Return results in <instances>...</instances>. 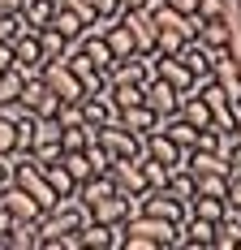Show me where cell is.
Segmentation results:
<instances>
[{
  "label": "cell",
  "mask_w": 241,
  "mask_h": 250,
  "mask_svg": "<svg viewBox=\"0 0 241 250\" xmlns=\"http://www.w3.org/2000/svg\"><path fill=\"white\" fill-rule=\"evenodd\" d=\"M228 4L224 0H198V18H224Z\"/></svg>",
  "instance_id": "f546056e"
},
{
  "label": "cell",
  "mask_w": 241,
  "mask_h": 250,
  "mask_svg": "<svg viewBox=\"0 0 241 250\" xmlns=\"http://www.w3.org/2000/svg\"><path fill=\"white\" fill-rule=\"evenodd\" d=\"M0 155H18V125H13V117L0 108Z\"/></svg>",
  "instance_id": "d4e9b609"
},
{
  "label": "cell",
  "mask_w": 241,
  "mask_h": 250,
  "mask_svg": "<svg viewBox=\"0 0 241 250\" xmlns=\"http://www.w3.org/2000/svg\"><path fill=\"white\" fill-rule=\"evenodd\" d=\"M91 9L99 18H120V0H91Z\"/></svg>",
  "instance_id": "4dcf8cb0"
},
{
  "label": "cell",
  "mask_w": 241,
  "mask_h": 250,
  "mask_svg": "<svg viewBox=\"0 0 241 250\" xmlns=\"http://www.w3.org/2000/svg\"><path fill=\"white\" fill-rule=\"evenodd\" d=\"M39 48H43V61H65V52H69L73 43L48 26V30H39Z\"/></svg>",
  "instance_id": "603a6c76"
},
{
  "label": "cell",
  "mask_w": 241,
  "mask_h": 250,
  "mask_svg": "<svg viewBox=\"0 0 241 250\" xmlns=\"http://www.w3.org/2000/svg\"><path fill=\"white\" fill-rule=\"evenodd\" d=\"M13 69V43H0V74Z\"/></svg>",
  "instance_id": "d6a6232c"
},
{
  "label": "cell",
  "mask_w": 241,
  "mask_h": 250,
  "mask_svg": "<svg viewBox=\"0 0 241 250\" xmlns=\"http://www.w3.org/2000/svg\"><path fill=\"white\" fill-rule=\"evenodd\" d=\"M233 138L241 143V108H237V117H233Z\"/></svg>",
  "instance_id": "74e56055"
},
{
  "label": "cell",
  "mask_w": 241,
  "mask_h": 250,
  "mask_svg": "<svg viewBox=\"0 0 241 250\" xmlns=\"http://www.w3.org/2000/svg\"><path fill=\"white\" fill-rule=\"evenodd\" d=\"M168 9H177L181 18H198V0H164Z\"/></svg>",
  "instance_id": "1f68e13d"
},
{
  "label": "cell",
  "mask_w": 241,
  "mask_h": 250,
  "mask_svg": "<svg viewBox=\"0 0 241 250\" xmlns=\"http://www.w3.org/2000/svg\"><path fill=\"white\" fill-rule=\"evenodd\" d=\"M125 9H146V0H120V13Z\"/></svg>",
  "instance_id": "8d00e7d4"
},
{
  "label": "cell",
  "mask_w": 241,
  "mask_h": 250,
  "mask_svg": "<svg viewBox=\"0 0 241 250\" xmlns=\"http://www.w3.org/2000/svg\"><path fill=\"white\" fill-rule=\"evenodd\" d=\"M142 104L155 112V117H160V121H164V117H172V112H177V104H181V91L155 74V78H146V86H142Z\"/></svg>",
  "instance_id": "7a4b0ae2"
},
{
  "label": "cell",
  "mask_w": 241,
  "mask_h": 250,
  "mask_svg": "<svg viewBox=\"0 0 241 250\" xmlns=\"http://www.w3.org/2000/svg\"><path fill=\"white\" fill-rule=\"evenodd\" d=\"M48 61H43V48H39V30H22L18 39H13V69H22L26 78L39 74Z\"/></svg>",
  "instance_id": "8992f818"
},
{
  "label": "cell",
  "mask_w": 241,
  "mask_h": 250,
  "mask_svg": "<svg viewBox=\"0 0 241 250\" xmlns=\"http://www.w3.org/2000/svg\"><path fill=\"white\" fill-rule=\"evenodd\" d=\"M22 4H26V0H0V13H18Z\"/></svg>",
  "instance_id": "d590c367"
},
{
  "label": "cell",
  "mask_w": 241,
  "mask_h": 250,
  "mask_svg": "<svg viewBox=\"0 0 241 250\" xmlns=\"http://www.w3.org/2000/svg\"><path fill=\"white\" fill-rule=\"evenodd\" d=\"M95 138L108 147V155H112V160H142V134H134L129 125H120V121L99 125Z\"/></svg>",
  "instance_id": "6da1fadb"
},
{
  "label": "cell",
  "mask_w": 241,
  "mask_h": 250,
  "mask_svg": "<svg viewBox=\"0 0 241 250\" xmlns=\"http://www.w3.org/2000/svg\"><path fill=\"white\" fill-rule=\"evenodd\" d=\"M82 121L86 125H112L117 121V104H112V95L108 91H95V95H82Z\"/></svg>",
  "instance_id": "9c48e42d"
},
{
  "label": "cell",
  "mask_w": 241,
  "mask_h": 250,
  "mask_svg": "<svg viewBox=\"0 0 241 250\" xmlns=\"http://www.w3.org/2000/svg\"><path fill=\"white\" fill-rule=\"evenodd\" d=\"M108 194H117V181H112V173H95L91 181H82V186H78V199L86 203V207H95V203L108 199Z\"/></svg>",
  "instance_id": "2e32d148"
},
{
  "label": "cell",
  "mask_w": 241,
  "mask_h": 250,
  "mask_svg": "<svg viewBox=\"0 0 241 250\" xmlns=\"http://www.w3.org/2000/svg\"><path fill=\"white\" fill-rule=\"evenodd\" d=\"M60 160H65V168H69V177L78 181V186L95 177V168H91V160H86V151H65Z\"/></svg>",
  "instance_id": "cb8c5ba5"
},
{
  "label": "cell",
  "mask_w": 241,
  "mask_h": 250,
  "mask_svg": "<svg viewBox=\"0 0 241 250\" xmlns=\"http://www.w3.org/2000/svg\"><path fill=\"white\" fill-rule=\"evenodd\" d=\"M22 13H0V43H13L18 35H22Z\"/></svg>",
  "instance_id": "83f0119b"
},
{
  "label": "cell",
  "mask_w": 241,
  "mask_h": 250,
  "mask_svg": "<svg viewBox=\"0 0 241 250\" xmlns=\"http://www.w3.org/2000/svg\"><path fill=\"white\" fill-rule=\"evenodd\" d=\"M9 177H13V160H9V155H0V186H4Z\"/></svg>",
  "instance_id": "e575fe53"
},
{
  "label": "cell",
  "mask_w": 241,
  "mask_h": 250,
  "mask_svg": "<svg viewBox=\"0 0 241 250\" xmlns=\"http://www.w3.org/2000/svg\"><path fill=\"white\" fill-rule=\"evenodd\" d=\"M52 9H56L52 0H26V4L18 9V13H22V26H26V30H48V22H52Z\"/></svg>",
  "instance_id": "ac0fdd59"
},
{
  "label": "cell",
  "mask_w": 241,
  "mask_h": 250,
  "mask_svg": "<svg viewBox=\"0 0 241 250\" xmlns=\"http://www.w3.org/2000/svg\"><path fill=\"white\" fill-rule=\"evenodd\" d=\"M181 61H185V69H190L194 78H207L211 74V48L202 43V39H185V48L177 52Z\"/></svg>",
  "instance_id": "4fadbf2b"
},
{
  "label": "cell",
  "mask_w": 241,
  "mask_h": 250,
  "mask_svg": "<svg viewBox=\"0 0 241 250\" xmlns=\"http://www.w3.org/2000/svg\"><path fill=\"white\" fill-rule=\"evenodd\" d=\"M112 181H117L120 194H146V173H142V160H112Z\"/></svg>",
  "instance_id": "52a82bcc"
},
{
  "label": "cell",
  "mask_w": 241,
  "mask_h": 250,
  "mask_svg": "<svg viewBox=\"0 0 241 250\" xmlns=\"http://www.w3.org/2000/svg\"><path fill=\"white\" fill-rule=\"evenodd\" d=\"M177 117H185V121H190L194 129H207V125H211V108H207V104H202V95H198V82H194L190 91H181Z\"/></svg>",
  "instance_id": "7c38bea8"
},
{
  "label": "cell",
  "mask_w": 241,
  "mask_h": 250,
  "mask_svg": "<svg viewBox=\"0 0 241 250\" xmlns=\"http://www.w3.org/2000/svg\"><path fill=\"white\" fill-rule=\"evenodd\" d=\"M155 74L164 78V82H172L177 91H190L194 82H198V78L185 69V61H181V56H164V52H155Z\"/></svg>",
  "instance_id": "30bf717a"
},
{
  "label": "cell",
  "mask_w": 241,
  "mask_h": 250,
  "mask_svg": "<svg viewBox=\"0 0 241 250\" xmlns=\"http://www.w3.org/2000/svg\"><path fill=\"white\" fill-rule=\"evenodd\" d=\"M103 39H108V48H112V56H117V61H120V56H134V52H138L134 35H129V26L120 22V18L108 26V35H103Z\"/></svg>",
  "instance_id": "ffe728a7"
},
{
  "label": "cell",
  "mask_w": 241,
  "mask_h": 250,
  "mask_svg": "<svg viewBox=\"0 0 241 250\" xmlns=\"http://www.w3.org/2000/svg\"><path fill=\"white\" fill-rule=\"evenodd\" d=\"M241 246V211L228 207L224 220H216V233H211V250H237Z\"/></svg>",
  "instance_id": "8fae6325"
},
{
  "label": "cell",
  "mask_w": 241,
  "mask_h": 250,
  "mask_svg": "<svg viewBox=\"0 0 241 250\" xmlns=\"http://www.w3.org/2000/svg\"><path fill=\"white\" fill-rule=\"evenodd\" d=\"M26 108V112H35V117H56V108H60V95H52L48 91V82L39 74H30L26 78V86H22V100H18Z\"/></svg>",
  "instance_id": "3957f363"
},
{
  "label": "cell",
  "mask_w": 241,
  "mask_h": 250,
  "mask_svg": "<svg viewBox=\"0 0 241 250\" xmlns=\"http://www.w3.org/2000/svg\"><path fill=\"white\" fill-rule=\"evenodd\" d=\"M0 207H4L13 220H39V216H43V207L30 199V194H26V190L18 186V181H13V177L0 186Z\"/></svg>",
  "instance_id": "5b68a950"
},
{
  "label": "cell",
  "mask_w": 241,
  "mask_h": 250,
  "mask_svg": "<svg viewBox=\"0 0 241 250\" xmlns=\"http://www.w3.org/2000/svg\"><path fill=\"white\" fill-rule=\"evenodd\" d=\"M224 203L241 211V173H228V186H224Z\"/></svg>",
  "instance_id": "f1b7e54d"
},
{
  "label": "cell",
  "mask_w": 241,
  "mask_h": 250,
  "mask_svg": "<svg viewBox=\"0 0 241 250\" xmlns=\"http://www.w3.org/2000/svg\"><path fill=\"white\" fill-rule=\"evenodd\" d=\"M39 168H43V177H48V186L56 190V199H69V194H78V181L69 177L65 160H52V164H39Z\"/></svg>",
  "instance_id": "e0dca14e"
},
{
  "label": "cell",
  "mask_w": 241,
  "mask_h": 250,
  "mask_svg": "<svg viewBox=\"0 0 241 250\" xmlns=\"http://www.w3.org/2000/svg\"><path fill=\"white\" fill-rule=\"evenodd\" d=\"M4 250H39V220H13Z\"/></svg>",
  "instance_id": "9a60e30c"
},
{
  "label": "cell",
  "mask_w": 241,
  "mask_h": 250,
  "mask_svg": "<svg viewBox=\"0 0 241 250\" xmlns=\"http://www.w3.org/2000/svg\"><path fill=\"white\" fill-rule=\"evenodd\" d=\"M224 211H228V203L216 199V194H194L190 199V216H198V220H224Z\"/></svg>",
  "instance_id": "d6986e66"
},
{
  "label": "cell",
  "mask_w": 241,
  "mask_h": 250,
  "mask_svg": "<svg viewBox=\"0 0 241 250\" xmlns=\"http://www.w3.org/2000/svg\"><path fill=\"white\" fill-rule=\"evenodd\" d=\"M228 173H241V143H233V151H228Z\"/></svg>",
  "instance_id": "836d02e7"
},
{
  "label": "cell",
  "mask_w": 241,
  "mask_h": 250,
  "mask_svg": "<svg viewBox=\"0 0 241 250\" xmlns=\"http://www.w3.org/2000/svg\"><path fill=\"white\" fill-rule=\"evenodd\" d=\"M39 78L48 82V91H52V95H60V100H82V95H86L82 82L73 78V69L65 65V61H48V65L39 69Z\"/></svg>",
  "instance_id": "277c9868"
},
{
  "label": "cell",
  "mask_w": 241,
  "mask_h": 250,
  "mask_svg": "<svg viewBox=\"0 0 241 250\" xmlns=\"http://www.w3.org/2000/svg\"><path fill=\"white\" fill-rule=\"evenodd\" d=\"M237 250H241V246H237Z\"/></svg>",
  "instance_id": "f35d334b"
},
{
  "label": "cell",
  "mask_w": 241,
  "mask_h": 250,
  "mask_svg": "<svg viewBox=\"0 0 241 250\" xmlns=\"http://www.w3.org/2000/svg\"><path fill=\"white\" fill-rule=\"evenodd\" d=\"M22 86H26L22 69H4L0 74V108H13V104L22 100Z\"/></svg>",
  "instance_id": "44dd1931"
},
{
  "label": "cell",
  "mask_w": 241,
  "mask_h": 250,
  "mask_svg": "<svg viewBox=\"0 0 241 250\" xmlns=\"http://www.w3.org/2000/svg\"><path fill=\"white\" fill-rule=\"evenodd\" d=\"M52 30H56V35H65V39H69V43H78V39H82V18H78V13H69V9H52Z\"/></svg>",
  "instance_id": "7402d4cb"
},
{
  "label": "cell",
  "mask_w": 241,
  "mask_h": 250,
  "mask_svg": "<svg viewBox=\"0 0 241 250\" xmlns=\"http://www.w3.org/2000/svg\"><path fill=\"white\" fill-rule=\"evenodd\" d=\"M117 121L120 125H129V129H134V134H151V129H160V117H155V112H151V108H146V104H134V108H120L117 112Z\"/></svg>",
  "instance_id": "5bb4252c"
},
{
  "label": "cell",
  "mask_w": 241,
  "mask_h": 250,
  "mask_svg": "<svg viewBox=\"0 0 241 250\" xmlns=\"http://www.w3.org/2000/svg\"><path fill=\"white\" fill-rule=\"evenodd\" d=\"M120 22L129 26V35H134L138 52H155V13H146V9H125Z\"/></svg>",
  "instance_id": "ba28073f"
},
{
  "label": "cell",
  "mask_w": 241,
  "mask_h": 250,
  "mask_svg": "<svg viewBox=\"0 0 241 250\" xmlns=\"http://www.w3.org/2000/svg\"><path fill=\"white\" fill-rule=\"evenodd\" d=\"M142 173H146V190H164L168 186V164H160V160H146L142 155Z\"/></svg>",
  "instance_id": "484cf974"
},
{
  "label": "cell",
  "mask_w": 241,
  "mask_h": 250,
  "mask_svg": "<svg viewBox=\"0 0 241 250\" xmlns=\"http://www.w3.org/2000/svg\"><path fill=\"white\" fill-rule=\"evenodd\" d=\"M82 151H86V160H91V168H95V173H108V168H112V155H108V147H103L99 138H95V143H86Z\"/></svg>",
  "instance_id": "4316f807"
}]
</instances>
